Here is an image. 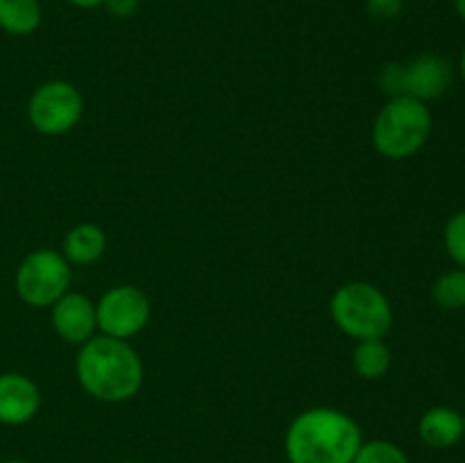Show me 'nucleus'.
Segmentation results:
<instances>
[{"label": "nucleus", "instance_id": "18", "mask_svg": "<svg viewBox=\"0 0 465 463\" xmlns=\"http://www.w3.org/2000/svg\"><path fill=\"white\" fill-rule=\"evenodd\" d=\"M404 9V0H366V12L377 21H393Z\"/></svg>", "mask_w": 465, "mask_h": 463}, {"label": "nucleus", "instance_id": "9", "mask_svg": "<svg viewBox=\"0 0 465 463\" xmlns=\"http://www.w3.org/2000/svg\"><path fill=\"white\" fill-rule=\"evenodd\" d=\"M50 309H53V313H50L53 327L59 339L73 345H82L94 339V331L98 330L95 302H91L86 295L68 291Z\"/></svg>", "mask_w": 465, "mask_h": 463}, {"label": "nucleus", "instance_id": "19", "mask_svg": "<svg viewBox=\"0 0 465 463\" xmlns=\"http://www.w3.org/2000/svg\"><path fill=\"white\" fill-rule=\"evenodd\" d=\"M103 5H104V9L112 14V16L130 18V16H134V14H136L141 0H104Z\"/></svg>", "mask_w": 465, "mask_h": 463}, {"label": "nucleus", "instance_id": "11", "mask_svg": "<svg viewBox=\"0 0 465 463\" xmlns=\"http://www.w3.org/2000/svg\"><path fill=\"white\" fill-rule=\"evenodd\" d=\"M418 436L427 448H454L463 438V413L443 404L427 409L418 420Z\"/></svg>", "mask_w": 465, "mask_h": 463}, {"label": "nucleus", "instance_id": "12", "mask_svg": "<svg viewBox=\"0 0 465 463\" xmlns=\"http://www.w3.org/2000/svg\"><path fill=\"white\" fill-rule=\"evenodd\" d=\"M107 250V236L104 230L95 222H80L66 232L62 241V254L68 263L75 266H89L95 263Z\"/></svg>", "mask_w": 465, "mask_h": 463}, {"label": "nucleus", "instance_id": "24", "mask_svg": "<svg viewBox=\"0 0 465 463\" xmlns=\"http://www.w3.org/2000/svg\"><path fill=\"white\" fill-rule=\"evenodd\" d=\"M463 438H465V413H463Z\"/></svg>", "mask_w": 465, "mask_h": 463}, {"label": "nucleus", "instance_id": "17", "mask_svg": "<svg viewBox=\"0 0 465 463\" xmlns=\"http://www.w3.org/2000/svg\"><path fill=\"white\" fill-rule=\"evenodd\" d=\"M443 243L457 268H465V209L452 213L450 221L445 222Z\"/></svg>", "mask_w": 465, "mask_h": 463}, {"label": "nucleus", "instance_id": "13", "mask_svg": "<svg viewBox=\"0 0 465 463\" xmlns=\"http://www.w3.org/2000/svg\"><path fill=\"white\" fill-rule=\"evenodd\" d=\"M393 363V352L384 339H368L359 340L352 350V368L359 377L368 381L381 379L391 370Z\"/></svg>", "mask_w": 465, "mask_h": 463}, {"label": "nucleus", "instance_id": "15", "mask_svg": "<svg viewBox=\"0 0 465 463\" xmlns=\"http://www.w3.org/2000/svg\"><path fill=\"white\" fill-rule=\"evenodd\" d=\"M431 298L440 309H448V311L465 309V268H452L443 272L431 286Z\"/></svg>", "mask_w": 465, "mask_h": 463}, {"label": "nucleus", "instance_id": "21", "mask_svg": "<svg viewBox=\"0 0 465 463\" xmlns=\"http://www.w3.org/2000/svg\"><path fill=\"white\" fill-rule=\"evenodd\" d=\"M454 12L459 14V18L465 21V0H454Z\"/></svg>", "mask_w": 465, "mask_h": 463}, {"label": "nucleus", "instance_id": "5", "mask_svg": "<svg viewBox=\"0 0 465 463\" xmlns=\"http://www.w3.org/2000/svg\"><path fill=\"white\" fill-rule=\"evenodd\" d=\"M452 77L454 68L448 59L436 53H422L409 62L384 64L377 82L389 98L409 95L420 103H430L445 95Z\"/></svg>", "mask_w": 465, "mask_h": 463}, {"label": "nucleus", "instance_id": "2", "mask_svg": "<svg viewBox=\"0 0 465 463\" xmlns=\"http://www.w3.org/2000/svg\"><path fill=\"white\" fill-rule=\"evenodd\" d=\"M75 375L91 398L116 404L139 393L143 384V363L127 340L100 334L80 345Z\"/></svg>", "mask_w": 465, "mask_h": 463}, {"label": "nucleus", "instance_id": "23", "mask_svg": "<svg viewBox=\"0 0 465 463\" xmlns=\"http://www.w3.org/2000/svg\"><path fill=\"white\" fill-rule=\"evenodd\" d=\"M3 463H27V461H23V458H7V461Z\"/></svg>", "mask_w": 465, "mask_h": 463}, {"label": "nucleus", "instance_id": "14", "mask_svg": "<svg viewBox=\"0 0 465 463\" xmlns=\"http://www.w3.org/2000/svg\"><path fill=\"white\" fill-rule=\"evenodd\" d=\"M39 0H0V30L14 36H27L41 25Z\"/></svg>", "mask_w": 465, "mask_h": 463}, {"label": "nucleus", "instance_id": "1", "mask_svg": "<svg viewBox=\"0 0 465 463\" xmlns=\"http://www.w3.org/2000/svg\"><path fill=\"white\" fill-rule=\"evenodd\" d=\"M363 434L359 422L341 409L312 407L291 420L284 436L289 463H352Z\"/></svg>", "mask_w": 465, "mask_h": 463}, {"label": "nucleus", "instance_id": "10", "mask_svg": "<svg viewBox=\"0 0 465 463\" xmlns=\"http://www.w3.org/2000/svg\"><path fill=\"white\" fill-rule=\"evenodd\" d=\"M41 407L39 386L21 372L0 375V425L18 427L30 422Z\"/></svg>", "mask_w": 465, "mask_h": 463}, {"label": "nucleus", "instance_id": "22", "mask_svg": "<svg viewBox=\"0 0 465 463\" xmlns=\"http://www.w3.org/2000/svg\"><path fill=\"white\" fill-rule=\"evenodd\" d=\"M459 71H461V77H463V82H465V48H463V53H461V59H459Z\"/></svg>", "mask_w": 465, "mask_h": 463}, {"label": "nucleus", "instance_id": "8", "mask_svg": "<svg viewBox=\"0 0 465 463\" xmlns=\"http://www.w3.org/2000/svg\"><path fill=\"white\" fill-rule=\"evenodd\" d=\"M150 320V300L132 284L112 286L95 302V322L103 336L127 340L139 334Z\"/></svg>", "mask_w": 465, "mask_h": 463}, {"label": "nucleus", "instance_id": "3", "mask_svg": "<svg viewBox=\"0 0 465 463\" xmlns=\"http://www.w3.org/2000/svg\"><path fill=\"white\" fill-rule=\"evenodd\" d=\"M431 109L409 95L389 98L372 121L371 139L377 153L386 159H409L420 153L431 136Z\"/></svg>", "mask_w": 465, "mask_h": 463}, {"label": "nucleus", "instance_id": "4", "mask_svg": "<svg viewBox=\"0 0 465 463\" xmlns=\"http://www.w3.org/2000/svg\"><path fill=\"white\" fill-rule=\"evenodd\" d=\"M330 313L334 325L350 339H386L393 330V307L371 281H348L331 295Z\"/></svg>", "mask_w": 465, "mask_h": 463}, {"label": "nucleus", "instance_id": "20", "mask_svg": "<svg viewBox=\"0 0 465 463\" xmlns=\"http://www.w3.org/2000/svg\"><path fill=\"white\" fill-rule=\"evenodd\" d=\"M71 3L73 7H80V9H95L104 3V0H66Z\"/></svg>", "mask_w": 465, "mask_h": 463}, {"label": "nucleus", "instance_id": "25", "mask_svg": "<svg viewBox=\"0 0 465 463\" xmlns=\"http://www.w3.org/2000/svg\"><path fill=\"white\" fill-rule=\"evenodd\" d=\"M116 463H134V461H116Z\"/></svg>", "mask_w": 465, "mask_h": 463}, {"label": "nucleus", "instance_id": "16", "mask_svg": "<svg viewBox=\"0 0 465 463\" xmlns=\"http://www.w3.org/2000/svg\"><path fill=\"white\" fill-rule=\"evenodd\" d=\"M352 463H411V461H409L407 452H404L400 445H395L393 440L375 438V440H363Z\"/></svg>", "mask_w": 465, "mask_h": 463}, {"label": "nucleus", "instance_id": "6", "mask_svg": "<svg viewBox=\"0 0 465 463\" xmlns=\"http://www.w3.org/2000/svg\"><path fill=\"white\" fill-rule=\"evenodd\" d=\"M71 286V263L54 250H35L16 268L14 289L18 298L35 309L53 307Z\"/></svg>", "mask_w": 465, "mask_h": 463}, {"label": "nucleus", "instance_id": "7", "mask_svg": "<svg viewBox=\"0 0 465 463\" xmlns=\"http://www.w3.org/2000/svg\"><path fill=\"white\" fill-rule=\"evenodd\" d=\"M84 113V98L66 80H48L35 89L27 103V118L39 134L59 136L71 132Z\"/></svg>", "mask_w": 465, "mask_h": 463}]
</instances>
